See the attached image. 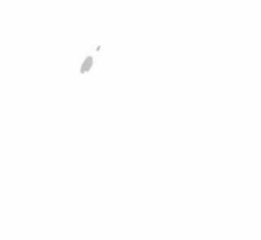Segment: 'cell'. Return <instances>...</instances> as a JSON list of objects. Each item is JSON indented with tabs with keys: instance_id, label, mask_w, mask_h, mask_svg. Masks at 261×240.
<instances>
[{
	"instance_id": "1",
	"label": "cell",
	"mask_w": 261,
	"mask_h": 240,
	"mask_svg": "<svg viewBox=\"0 0 261 240\" xmlns=\"http://www.w3.org/2000/svg\"><path fill=\"white\" fill-rule=\"evenodd\" d=\"M91 65H92V58L91 57L86 58V60L84 62V64H83L82 72H86V71H88V70L90 69Z\"/></svg>"
}]
</instances>
